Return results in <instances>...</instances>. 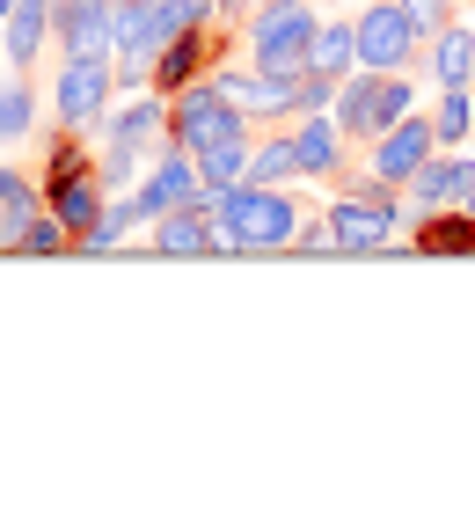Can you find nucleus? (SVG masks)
Instances as JSON below:
<instances>
[{
	"label": "nucleus",
	"instance_id": "obj_20",
	"mask_svg": "<svg viewBox=\"0 0 475 512\" xmlns=\"http://www.w3.org/2000/svg\"><path fill=\"white\" fill-rule=\"evenodd\" d=\"M307 66L329 74V81H344L351 66H359V30H351V8H329V15H322L315 44H307Z\"/></svg>",
	"mask_w": 475,
	"mask_h": 512
},
{
	"label": "nucleus",
	"instance_id": "obj_29",
	"mask_svg": "<svg viewBox=\"0 0 475 512\" xmlns=\"http://www.w3.org/2000/svg\"><path fill=\"white\" fill-rule=\"evenodd\" d=\"M402 15H410L424 37H432V30H446V22H454V0H402Z\"/></svg>",
	"mask_w": 475,
	"mask_h": 512
},
{
	"label": "nucleus",
	"instance_id": "obj_16",
	"mask_svg": "<svg viewBox=\"0 0 475 512\" xmlns=\"http://www.w3.org/2000/svg\"><path fill=\"white\" fill-rule=\"evenodd\" d=\"M344 147H351V139L337 132V118H329V110H315V118H293L300 183H329V176H344Z\"/></svg>",
	"mask_w": 475,
	"mask_h": 512
},
{
	"label": "nucleus",
	"instance_id": "obj_23",
	"mask_svg": "<svg viewBox=\"0 0 475 512\" xmlns=\"http://www.w3.org/2000/svg\"><path fill=\"white\" fill-rule=\"evenodd\" d=\"M300 176V154H293V125H271L264 139L249 147V183H293Z\"/></svg>",
	"mask_w": 475,
	"mask_h": 512
},
{
	"label": "nucleus",
	"instance_id": "obj_2",
	"mask_svg": "<svg viewBox=\"0 0 475 512\" xmlns=\"http://www.w3.org/2000/svg\"><path fill=\"white\" fill-rule=\"evenodd\" d=\"M315 30H322L315 0H256L242 15V52H249V66H264V74H307Z\"/></svg>",
	"mask_w": 475,
	"mask_h": 512
},
{
	"label": "nucleus",
	"instance_id": "obj_13",
	"mask_svg": "<svg viewBox=\"0 0 475 512\" xmlns=\"http://www.w3.org/2000/svg\"><path fill=\"white\" fill-rule=\"evenodd\" d=\"M468 176H475V154H468V147H432V161L402 183L410 227H417L424 213H439V205H461V198H468Z\"/></svg>",
	"mask_w": 475,
	"mask_h": 512
},
{
	"label": "nucleus",
	"instance_id": "obj_10",
	"mask_svg": "<svg viewBox=\"0 0 475 512\" xmlns=\"http://www.w3.org/2000/svg\"><path fill=\"white\" fill-rule=\"evenodd\" d=\"M95 132H103V147L161 154V139H169V96H161V88H132L125 103H110L103 118H95Z\"/></svg>",
	"mask_w": 475,
	"mask_h": 512
},
{
	"label": "nucleus",
	"instance_id": "obj_15",
	"mask_svg": "<svg viewBox=\"0 0 475 512\" xmlns=\"http://www.w3.org/2000/svg\"><path fill=\"white\" fill-rule=\"evenodd\" d=\"M0 52H8V74H30L52 52V0H15L0 15Z\"/></svg>",
	"mask_w": 475,
	"mask_h": 512
},
{
	"label": "nucleus",
	"instance_id": "obj_1",
	"mask_svg": "<svg viewBox=\"0 0 475 512\" xmlns=\"http://www.w3.org/2000/svg\"><path fill=\"white\" fill-rule=\"evenodd\" d=\"M205 213L220 227V256H256V249H293L300 205L285 183H234V191H205Z\"/></svg>",
	"mask_w": 475,
	"mask_h": 512
},
{
	"label": "nucleus",
	"instance_id": "obj_35",
	"mask_svg": "<svg viewBox=\"0 0 475 512\" xmlns=\"http://www.w3.org/2000/svg\"><path fill=\"white\" fill-rule=\"evenodd\" d=\"M468 44H475V22H468Z\"/></svg>",
	"mask_w": 475,
	"mask_h": 512
},
{
	"label": "nucleus",
	"instance_id": "obj_36",
	"mask_svg": "<svg viewBox=\"0 0 475 512\" xmlns=\"http://www.w3.org/2000/svg\"><path fill=\"white\" fill-rule=\"evenodd\" d=\"M0 66H8V52H0Z\"/></svg>",
	"mask_w": 475,
	"mask_h": 512
},
{
	"label": "nucleus",
	"instance_id": "obj_24",
	"mask_svg": "<svg viewBox=\"0 0 475 512\" xmlns=\"http://www.w3.org/2000/svg\"><path fill=\"white\" fill-rule=\"evenodd\" d=\"M432 118V139L439 147H468V132H475V96L468 88H439V103L424 110Z\"/></svg>",
	"mask_w": 475,
	"mask_h": 512
},
{
	"label": "nucleus",
	"instance_id": "obj_9",
	"mask_svg": "<svg viewBox=\"0 0 475 512\" xmlns=\"http://www.w3.org/2000/svg\"><path fill=\"white\" fill-rule=\"evenodd\" d=\"M59 59H117V0H52Z\"/></svg>",
	"mask_w": 475,
	"mask_h": 512
},
{
	"label": "nucleus",
	"instance_id": "obj_34",
	"mask_svg": "<svg viewBox=\"0 0 475 512\" xmlns=\"http://www.w3.org/2000/svg\"><path fill=\"white\" fill-rule=\"evenodd\" d=\"M8 8H15V0H0V15H8Z\"/></svg>",
	"mask_w": 475,
	"mask_h": 512
},
{
	"label": "nucleus",
	"instance_id": "obj_17",
	"mask_svg": "<svg viewBox=\"0 0 475 512\" xmlns=\"http://www.w3.org/2000/svg\"><path fill=\"white\" fill-rule=\"evenodd\" d=\"M154 249H161V256H220V227H212L205 198L161 213V220H154Z\"/></svg>",
	"mask_w": 475,
	"mask_h": 512
},
{
	"label": "nucleus",
	"instance_id": "obj_37",
	"mask_svg": "<svg viewBox=\"0 0 475 512\" xmlns=\"http://www.w3.org/2000/svg\"><path fill=\"white\" fill-rule=\"evenodd\" d=\"M468 96H475V81H468Z\"/></svg>",
	"mask_w": 475,
	"mask_h": 512
},
{
	"label": "nucleus",
	"instance_id": "obj_31",
	"mask_svg": "<svg viewBox=\"0 0 475 512\" xmlns=\"http://www.w3.org/2000/svg\"><path fill=\"white\" fill-rule=\"evenodd\" d=\"M15 235H22V213H8V205H0V249H15Z\"/></svg>",
	"mask_w": 475,
	"mask_h": 512
},
{
	"label": "nucleus",
	"instance_id": "obj_8",
	"mask_svg": "<svg viewBox=\"0 0 475 512\" xmlns=\"http://www.w3.org/2000/svg\"><path fill=\"white\" fill-rule=\"evenodd\" d=\"M212 81L227 88V103L242 110L249 125H293V88L300 74H264V66H234V59H212Z\"/></svg>",
	"mask_w": 475,
	"mask_h": 512
},
{
	"label": "nucleus",
	"instance_id": "obj_18",
	"mask_svg": "<svg viewBox=\"0 0 475 512\" xmlns=\"http://www.w3.org/2000/svg\"><path fill=\"white\" fill-rule=\"evenodd\" d=\"M198 74H212V22H205V30H183V37H169V44H161L154 81H147V88L176 96V88H183V81H198Z\"/></svg>",
	"mask_w": 475,
	"mask_h": 512
},
{
	"label": "nucleus",
	"instance_id": "obj_21",
	"mask_svg": "<svg viewBox=\"0 0 475 512\" xmlns=\"http://www.w3.org/2000/svg\"><path fill=\"white\" fill-rule=\"evenodd\" d=\"M417 256H475V213L468 205H439L417 220Z\"/></svg>",
	"mask_w": 475,
	"mask_h": 512
},
{
	"label": "nucleus",
	"instance_id": "obj_3",
	"mask_svg": "<svg viewBox=\"0 0 475 512\" xmlns=\"http://www.w3.org/2000/svg\"><path fill=\"white\" fill-rule=\"evenodd\" d=\"M417 110V81L410 74H366V66H351L337 81V103H329V118L351 147H373L388 125H402Z\"/></svg>",
	"mask_w": 475,
	"mask_h": 512
},
{
	"label": "nucleus",
	"instance_id": "obj_11",
	"mask_svg": "<svg viewBox=\"0 0 475 512\" xmlns=\"http://www.w3.org/2000/svg\"><path fill=\"white\" fill-rule=\"evenodd\" d=\"M432 147H439V139H432V118H424V110H410L402 125H388V132L366 147V176L388 183V191H402V183L432 161Z\"/></svg>",
	"mask_w": 475,
	"mask_h": 512
},
{
	"label": "nucleus",
	"instance_id": "obj_30",
	"mask_svg": "<svg viewBox=\"0 0 475 512\" xmlns=\"http://www.w3.org/2000/svg\"><path fill=\"white\" fill-rule=\"evenodd\" d=\"M249 8H256V0H212V22H234V30H242Z\"/></svg>",
	"mask_w": 475,
	"mask_h": 512
},
{
	"label": "nucleus",
	"instance_id": "obj_14",
	"mask_svg": "<svg viewBox=\"0 0 475 512\" xmlns=\"http://www.w3.org/2000/svg\"><path fill=\"white\" fill-rule=\"evenodd\" d=\"M103 205H110V191L95 183V169H74V176H44V213H52L66 235H88L95 220H103Z\"/></svg>",
	"mask_w": 475,
	"mask_h": 512
},
{
	"label": "nucleus",
	"instance_id": "obj_22",
	"mask_svg": "<svg viewBox=\"0 0 475 512\" xmlns=\"http://www.w3.org/2000/svg\"><path fill=\"white\" fill-rule=\"evenodd\" d=\"M249 147H256V132H249V139H220V147L190 154V161H198V183H205V191H234V183H249Z\"/></svg>",
	"mask_w": 475,
	"mask_h": 512
},
{
	"label": "nucleus",
	"instance_id": "obj_33",
	"mask_svg": "<svg viewBox=\"0 0 475 512\" xmlns=\"http://www.w3.org/2000/svg\"><path fill=\"white\" fill-rule=\"evenodd\" d=\"M461 205H468V213H475V176H468V198H461Z\"/></svg>",
	"mask_w": 475,
	"mask_h": 512
},
{
	"label": "nucleus",
	"instance_id": "obj_27",
	"mask_svg": "<svg viewBox=\"0 0 475 512\" xmlns=\"http://www.w3.org/2000/svg\"><path fill=\"white\" fill-rule=\"evenodd\" d=\"M15 249H22V256H66V249H74V235H66L52 213H37V220L15 235Z\"/></svg>",
	"mask_w": 475,
	"mask_h": 512
},
{
	"label": "nucleus",
	"instance_id": "obj_5",
	"mask_svg": "<svg viewBox=\"0 0 475 512\" xmlns=\"http://www.w3.org/2000/svg\"><path fill=\"white\" fill-rule=\"evenodd\" d=\"M402 227H410V205H402V191H388V183H351V191L329 205V242L337 249H388Z\"/></svg>",
	"mask_w": 475,
	"mask_h": 512
},
{
	"label": "nucleus",
	"instance_id": "obj_32",
	"mask_svg": "<svg viewBox=\"0 0 475 512\" xmlns=\"http://www.w3.org/2000/svg\"><path fill=\"white\" fill-rule=\"evenodd\" d=\"M315 8H366V0H315Z\"/></svg>",
	"mask_w": 475,
	"mask_h": 512
},
{
	"label": "nucleus",
	"instance_id": "obj_26",
	"mask_svg": "<svg viewBox=\"0 0 475 512\" xmlns=\"http://www.w3.org/2000/svg\"><path fill=\"white\" fill-rule=\"evenodd\" d=\"M0 205L22 213V227H30V220L44 213V183H37L30 169H15V161H0Z\"/></svg>",
	"mask_w": 475,
	"mask_h": 512
},
{
	"label": "nucleus",
	"instance_id": "obj_6",
	"mask_svg": "<svg viewBox=\"0 0 475 512\" xmlns=\"http://www.w3.org/2000/svg\"><path fill=\"white\" fill-rule=\"evenodd\" d=\"M351 30H359V66L366 74H410V66H424V30L402 15V0L351 8Z\"/></svg>",
	"mask_w": 475,
	"mask_h": 512
},
{
	"label": "nucleus",
	"instance_id": "obj_12",
	"mask_svg": "<svg viewBox=\"0 0 475 512\" xmlns=\"http://www.w3.org/2000/svg\"><path fill=\"white\" fill-rule=\"evenodd\" d=\"M132 198H139V213H147V227H154L161 213H176V205H198V198H205L198 161H190L183 147H169V139H161V154L147 161V176L132 183Z\"/></svg>",
	"mask_w": 475,
	"mask_h": 512
},
{
	"label": "nucleus",
	"instance_id": "obj_7",
	"mask_svg": "<svg viewBox=\"0 0 475 512\" xmlns=\"http://www.w3.org/2000/svg\"><path fill=\"white\" fill-rule=\"evenodd\" d=\"M117 103V59H59L52 74V118L66 132H88Z\"/></svg>",
	"mask_w": 475,
	"mask_h": 512
},
{
	"label": "nucleus",
	"instance_id": "obj_4",
	"mask_svg": "<svg viewBox=\"0 0 475 512\" xmlns=\"http://www.w3.org/2000/svg\"><path fill=\"white\" fill-rule=\"evenodd\" d=\"M249 132L256 125L227 103V88L212 81V74L183 81L176 96H169V147H183V154H205V147H220V139H249Z\"/></svg>",
	"mask_w": 475,
	"mask_h": 512
},
{
	"label": "nucleus",
	"instance_id": "obj_25",
	"mask_svg": "<svg viewBox=\"0 0 475 512\" xmlns=\"http://www.w3.org/2000/svg\"><path fill=\"white\" fill-rule=\"evenodd\" d=\"M30 132H37V96L22 74H8L0 81V147H22Z\"/></svg>",
	"mask_w": 475,
	"mask_h": 512
},
{
	"label": "nucleus",
	"instance_id": "obj_28",
	"mask_svg": "<svg viewBox=\"0 0 475 512\" xmlns=\"http://www.w3.org/2000/svg\"><path fill=\"white\" fill-rule=\"evenodd\" d=\"M329 103H337V81L307 66V74H300V88H293V118H315V110H329Z\"/></svg>",
	"mask_w": 475,
	"mask_h": 512
},
{
	"label": "nucleus",
	"instance_id": "obj_19",
	"mask_svg": "<svg viewBox=\"0 0 475 512\" xmlns=\"http://www.w3.org/2000/svg\"><path fill=\"white\" fill-rule=\"evenodd\" d=\"M424 74H432L439 88H468L475 81V44H468V22L454 15L446 30L424 37Z\"/></svg>",
	"mask_w": 475,
	"mask_h": 512
}]
</instances>
